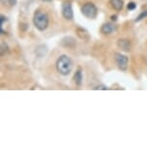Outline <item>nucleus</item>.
<instances>
[{
	"label": "nucleus",
	"mask_w": 147,
	"mask_h": 147,
	"mask_svg": "<svg viewBox=\"0 0 147 147\" xmlns=\"http://www.w3.org/2000/svg\"><path fill=\"white\" fill-rule=\"evenodd\" d=\"M62 13L63 18L67 19V20H71L73 18V11H72V6L70 2H63L62 5Z\"/></svg>",
	"instance_id": "nucleus-5"
},
{
	"label": "nucleus",
	"mask_w": 147,
	"mask_h": 147,
	"mask_svg": "<svg viewBox=\"0 0 147 147\" xmlns=\"http://www.w3.org/2000/svg\"><path fill=\"white\" fill-rule=\"evenodd\" d=\"M117 46L121 50L126 51V52H129L132 48L131 42H130V40H127V38H120V40H118Z\"/></svg>",
	"instance_id": "nucleus-7"
},
{
	"label": "nucleus",
	"mask_w": 147,
	"mask_h": 147,
	"mask_svg": "<svg viewBox=\"0 0 147 147\" xmlns=\"http://www.w3.org/2000/svg\"><path fill=\"white\" fill-rule=\"evenodd\" d=\"M100 31L104 35H111L116 31V26L113 23H112V22H107V23L102 25Z\"/></svg>",
	"instance_id": "nucleus-6"
},
{
	"label": "nucleus",
	"mask_w": 147,
	"mask_h": 147,
	"mask_svg": "<svg viewBox=\"0 0 147 147\" xmlns=\"http://www.w3.org/2000/svg\"><path fill=\"white\" fill-rule=\"evenodd\" d=\"M110 4L115 11H121L123 8V0H110Z\"/></svg>",
	"instance_id": "nucleus-8"
},
{
	"label": "nucleus",
	"mask_w": 147,
	"mask_h": 147,
	"mask_svg": "<svg viewBox=\"0 0 147 147\" xmlns=\"http://www.w3.org/2000/svg\"><path fill=\"white\" fill-rule=\"evenodd\" d=\"M1 3L5 7L12 8L16 5V0H1Z\"/></svg>",
	"instance_id": "nucleus-10"
},
{
	"label": "nucleus",
	"mask_w": 147,
	"mask_h": 147,
	"mask_svg": "<svg viewBox=\"0 0 147 147\" xmlns=\"http://www.w3.org/2000/svg\"><path fill=\"white\" fill-rule=\"evenodd\" d=\"M81 12L84 15L86 18H95L97 16V8L93 3H90V2H88V3L84 4L81 8Z\"/></svg>",
	"instance_id": "nucleus-3"
},
{
	"label": "nucleus",
	"mask_w": 147,
	"mask_h": 147,
	"mask_svg": "<svg viewBox=\"0 0 147 147\" xmlns=\"http://www.w3.org/2000/svg\"><path fill=\"white\" fill-rule=\"evenodd\" d=\"M127 8H128L129 11H134L136 8H137V4H136L135 2H130L128 4V6H127Z\"/></svg>",
	"instance_id": "nucleus-12"
},
{
	"label": "nucleus",
	"mask_w": 147,
	"mask_h": 147,
	"mask_svg": "<svg viewBox=\"0 0 147 147\" xmlns=\"http://www.w3.org/2000/svg\"><path fill=\"white\" fill-rule=\"evenodd\" d=\"M44 1H50V0H44Z\"/></svg>",
	"instance_id": "nucleus-16"
},
{
	"label": "nucleus",
	"mask_w": 147,
	"mask_h": 147,
	"mask_svg": "<svg viewBox=\"0 0 147 147\" xmlns=\"http://www.w3.org/2000/svg\"><path fill=\"white\" fill-rule=\"evenodd\" d=\"M107 88H108L106 87V86L101 85V86H99V87L97 86L96 88H94V90H107Z\"/></svg>",
	"instance_id": "nucleus-13"
},
{
	"label": "nucleus",
	"mask_w": 147,
	"mask_h": 147,
	"mask_svg": "<svg viewBox=\"0 0 147 147\" xmlns=\"http://www.w3.org/2000/svg\"><path fill=\"white\" fill-rule=\"evenodd\" d=\"M56 67L60 74H62L63 76H67L72 70L73 63H72V60L67 55H62L57 60Z\"/></svg>",
	"instance_id": "nucleus-1"
},
{
	"label": "nucleus",
	"mask_w": 147,
	"mask_h": 147,
	"mask_svg": "<svg viewBox=\"0 0 147 147\" xmlns=\"http://www.w3.org/2000/svg\"><path fill=\"white\" fill-rule=\"evenodd\" d=\"M146 16H147V11H144V12H142L140 16H138V18L136 19V21H140V20H141L142 18H146Z\"/></svg>",
	"instance_id": "nucleus-11"
},
{
	"label": "nucleus",
	"mask_w": 147,
	"mask_h": 147,
	"mask_svg": "<svg viewBox=\"0 0 147 147\" xmlns=\"http://www.w3.org/2000/svg\"><path fill=\"white\" fill-rule=\"evenodd\" d=\"M115 63L117 65L118 68L122 71H125L127 67H128V62H129L128 57L121 53H115Z\"/></svg>",
	"instance_id": "nucleus-4"
},
{
	"label": "nucleus",
	"mask_w": 147,
	"mask_h": 147,
	"mask_svg": "<svg viewBox=\"0 0 147 147\" xmlns=\"http://www.w3.org/2000/svg\"><path fill=\"white\" fill-rule=\"evenodd\" d=\"M33 22H34V25L36 26L38 31L43 32L45 31L48 27L49 24V18L47 13L40 12V11H37L34 15V18H33Z\"/></svg>",
	"instance_id": "nucleus-2"
},
{
	"label": "nucleus",
	"mask_w": 147,
	"mask_h": 147,
	"mask_svg": "<svg viewBox=\"0 0 147 147\" xmlns=\"http://www.w3.org/2000/svg\"><path fill=\"white\" fill-rule=\"evenodd\" d=\"M5 20H7L6 18H5L4 16H1V30H3V24H4Z\"/></svg>",
	"instance_id": "nucleus-14"
},
{
	"label": "nucleus",
	"mask_w": 147,
	"mask_h": 147,
	"mask_svg": "<svg viewBox=\"0 0 147 147\" xmlns=\"http://www.w3.org/2000/svg\"><path fill=\"white\" fill-rule=\"evenodd\" d=\"M74 81H75L77 86H81L83 83V73L81 69H78L75 72V75H74Z\"/></svg>",
	"instance_id": "nucleus-9"
},
{
	"label": "nucleus",
	"mask_w": 147,
	"mask_h": 147,
	"mask_svg": "<svg viewBox=\"0 0 147 147\" xmlns=\"http://www.w3.org/2000/svg\"><path fill=\"white\" fill-rule=\"evenodd\" d=\"M112 19L113 20H116V16H112Z\"/></svg>",
	"instance_id": "nucleus-15"
}]
</instances>
